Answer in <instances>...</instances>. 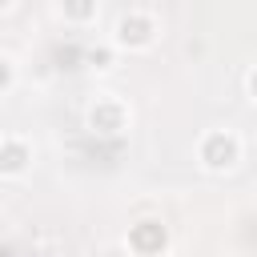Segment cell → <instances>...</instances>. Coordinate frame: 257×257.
<instances>
[{
  "label": "cell",
  "instance_id": "6da1fadb",
  "mask_svg": "<svg viewBox=\"0 0 257 257\" xmlns=\"http://www.w3.org/2000/svg\"><path fill=\"white\" fill-rule=\"evenodd\" d=\"M201 161H205L209 169H229V165L237 161V141H233L229 133H213V137H205V145H201Z\"/></svg>",
  "mask_w": 257,
  "mask_h": 257
},
{
  "label": "cell",
  "instance_id": "52a82bcc",
  "mask_svg": "<svg viewBox=\"0 0 257 257\" xmlns=\"http://www.w3.org/2000/svg\"><path fill=\"white\" fill-rule=\"evenodd\" d=\"M8 4H12V0H0V12H4V8H8Z\"/></svg>",
  "mask_w": 257,
  "mask_h": 257
},
{
  "label": "cell",
  "instance_id": "5b68a950",
  "mask_svg": "<svg viewBox=\"0 0 257 257\" xmlns=\"http://www.w3.org/2000/svg\"><path fill=\"white\" fill-rule=\"evenodd\" d=\"M8 76H12V72H8V64H4V60H0V88H4V84H8Z\"/></svg>",
  "mask_w": 257,
  "mask_h": 257
},
{
  "label": "cell",
  "instance_id": "3957f363",
  "mask_svg": "<svg viewBox=\"0 0 257 257\" xmlns=\"http://www.w3.org/2000/svg\"><path fill=\"white\" fill-rule=\"evenodd\" d=\"M24 161H28V149H24V145H8V149L0 153V169H4V173H20Z\"/></svg>",
  "mask_w": 257,
  "mask_h": 257
},
{
  "label": "cell",
  "instance_id": "8992f818",
  "mask_svg": "<svg viewBox=\"0 0 257 257\" xmlns=\"http://www.w3.org/2000/svg\"><path fill=\"white\" fill-rule=\"evenodd\" d=\"M249 88H253V96H257V72H253V80H249Z\"/></svg>",
  "mask_w": 257,
  "mask_h": 257
},
{
  "label": "cell",
  "instance_id": "277c9868",
  "mask_svg": "<svg viewBox=\"0 0 257 257\" xmlns=\"http://www.w3.org/2000/svg\"><path fill=\"white\" fill-rule=\"evenodd\" d=\"M64 8H68L72 16H88V4H84V0H64Z\"/></svg>",
  "mask_w": 257,
  "mask_h": 257
},
{
  "label": "cell",
  "instance_id": "7a4b0ae2",
  "mask_svg": "<svg viewBox=\"0 0 257 257\" xmlns=\"http://www.w3.org/2000/svg\"><path fill=\"white\" fill-rule=\"evenodd\" d=\"M116 32H120V44H149V36H153V24L145 20V16H124L120 24H116Z\"/></svg>",
  "mask_w": 257,
  "mask_h": 257
}]
</instances>
